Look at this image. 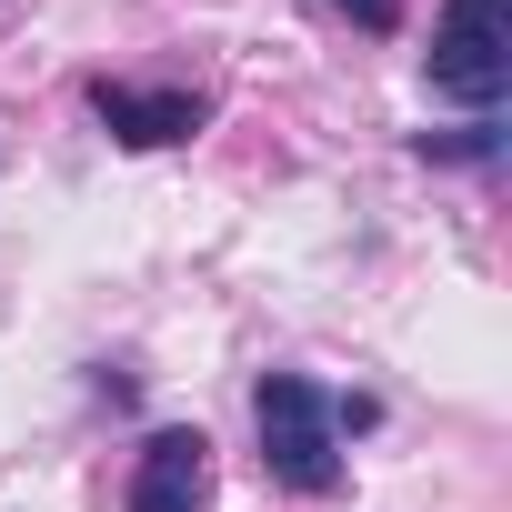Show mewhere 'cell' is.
Segmentation results:
<instances>
[{
  "mask_svg": "<svg viewBox=\"0 0 512 512\" xmlns=\"http://www.w3.org/2000/svg\"><path fill=\"white\" fill-rule=\"evenodd\" d=\"M251 422H262V472L272 482H292V492H332L342 482V422H332L322 382L272 372L262 392H251Z\"/></svg>",
  "mask_w": 512,
  "mask_h": 512,
  "instance_id": "6da1fadb",
  "label": "cell"
},
{
  "mask_svg": "<svg viewBox=\"0 0 512 512\" xmlns=\"http://www.w3.org/2000/svg\"><path fill=\"white\" fill-rule=\"evenodd\" d=\"M131 512H211V442L201 432H151L131 472Z\"/></svg>",
  "mask_w": 512,
  "mask_h": 512,
  "instance_id": "3957f363",
  "label": "cell"
},
{
  "mask_svg": "<svg viewBox=\"0 0 512 512\" xmlns=\"http://www.w3.org/2000/svg\"><path fill=\"white\" fill-rule=\"evenodd\" d=\"M91 111H101V121H111V141H131V151H161V141H191V131H201V101H191V91L91 81Z\"/></svg>",
  "mask_w": 512,
  "mask_h": 512,
  "instance_id": "277c9868",
  "label": "cell"
},
{
  "mask_svg": "<svg viewBox=\"0 0 512 512\" xmlns=\"http://www.w3.org/2000/svg\"><path fill=\"white\" fill-rule=\"evenodd\" d=\"M432 91L462 111H492L512 91V0H442L432 21Z\"/></svg>",
  "mask_w": 512,
  "mask_h": 512,
  "instance_id": "7a4b0ae2",
  "label": "cell"
},
{
  "mask_svg": "<svg viewBox=\"0 0 512 512\" xmlns=\"http://www.w3.org/2000/svg\"><path fill=\"white\" fill-rule=\"evenodd\" d=\"M332 11H352L362 31H392V21H402V0H332Z\"/></svg>",
  "mask_w": 512,
  "mask_h": 512,
  "instance_id": "5b68a950",
  "label": "cell"
}]
</instances>
